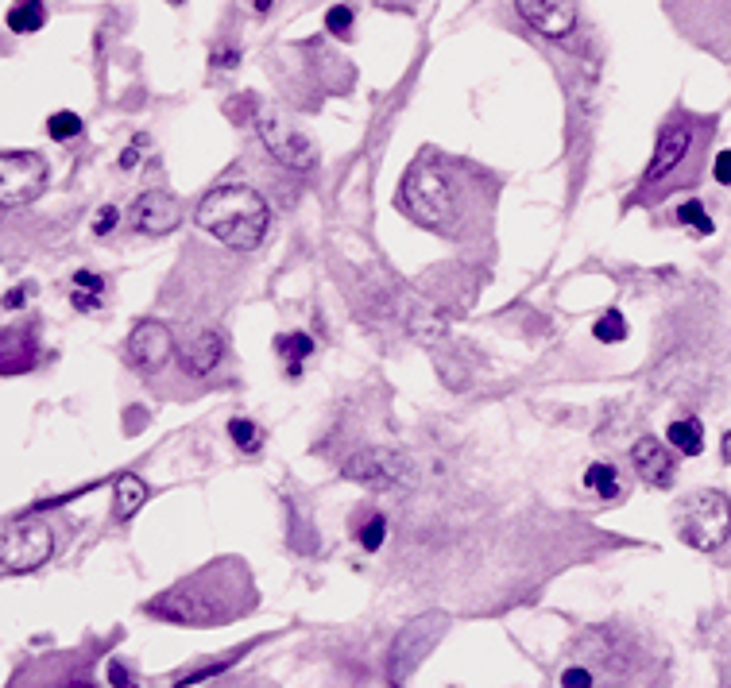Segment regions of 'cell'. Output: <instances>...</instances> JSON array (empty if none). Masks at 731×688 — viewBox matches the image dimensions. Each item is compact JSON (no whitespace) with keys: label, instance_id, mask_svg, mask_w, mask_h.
I'll use <instances>...</instances> for the list:
<instances>
[{"label":"cell","instance_id":"24","mask_svg":"<svg viewBox=\"0 0 731 688\" xmlns=\"http://www.w3.org/2000/svg\"><path fill=\"white\" fill-rule=\"evenodd\" d=\"M229 437H233L236 449L248 453V457H256V453L264 449V430H260L252 418H233V422H229Z\"/></svg>","mask_w":731,"mask_h":688},{"label":"cell","instance_id":"30","mask_svg":"<svg viewBox=\"0 0 731 688\" xmlns=\"http://www.w3.org/2000/svg\"><path fill=\"white\" fill-rule=\"evenodd\" d=\"M120 225V209L117 205H101V209H97V217H93V232H97V236H109V232L117 229Z\"/></svg>","mask_w":731,"mask_h":688},{"label":"cell","instance_id":"20","mask_svg":"<svg viewBox=\"0 0 731 688\" xmlns=\"http://www.w3.org/2000/svg\"><path fill=\"white\" fill-rule=\"evenodd\" d=\"M4 20H8V28L16 31V35H35V31L47 24V4L43 0H16Z\"/></svg>","mask_w":731,"mask_h":688},{"label":"cell","instance_id":"8","mask_svg":"<svg viewBox=\"0 0 731 688\" xmlns=\"http://www.w3.org/2000/svg\"><path fill=\"white\" fill-rule=\"evenodd\" d=\"M449 627V619L441 615V611H430V615H422V619H414L403 627V634L395 638V646H391V658H387V677H391V685L403 688L410 681V673L426 661V654L434 650L441 642V634Z\"/></svg>","mask_w":731,"mask_h":688},{"label":"cell","instance_id":"3","mask_svg":"<svg viewBox=\"0 0 731 688\" xmlns=\"http://www.w3.org/2000/svg\"><path fill=\"white\" fill-rule=\"evenodd\" d=\"M716 120L693 113H673L662 128H658V144H654V159L646 167L643 182H639V198L662 201L673 190L693 186L701 178V151L704 140L712 132Z\"/></svg>","mask_w":731,"mask_h":688},{"label":"cell","instance_id":"38","mask_svg":"<svg viewBox=\"0 0 731 688\" xmlns=\"http://www.w3.org/2000/svg\"><path fill=\"white\" fill-rule=\"evenodd\" d=\"M728 688H731V673H728Z\"/></svg>","mask_w":731,"mask_h":688},{"label":"cell","instance_id":"11","mask_svg":"<svg viewBox=\"0 0 731 688\" xmlns=\"http://www.w3.org/2000/svg\"><path fill=\"white\" fill-rule=\"evenodd\" d=\"M171 344H175L171 341V329H167L163 321H140V325L128 333V341H124V356H128L132 368L155 372V368L167 364Z\"/></svg>","mask_w":731,"mask_h":688},{"label":"cell","instance_id":"28","mask_svg":"<svg viewBox=\"0 0 731 688\" xmlns=\"http://www.w3.org/2000/svg\"><path fill=\"white\" fill-rule=\"evenodd\" d=\"M325 31H329V35H337V39L352 35V8L349 4H333V8L325 12Z\"/></svg>","mask_w":731,"mask_h":688},{"label":"cell","instance_id":"2","mask_svg":"<svg viewBox=\"0 0 731 688\" xmlns=\"http://www.w3.org/2000/svg\"><path fill=\"white\" fill-rule=\"evenodd\" d=\"M256 584L252 573L236 561V557H221L213 565L198 569L194 576L178 580L175 588H167L163 596L147 603L144 611L175 623V627H225L236 623L240 615H248L256 607Z\"/></svg>","mask_w":731,"mask_h":688},{"label":"cell","instance_id":"5","mask_svg":"<svg viewBox=\"0 0 731 688\" xmlns=\"http://www.w3.org/2000/svg\"><path fill=\"white\" fill-rule=\"evenodd\" d=\"M267 221V201L244 182L217 186L198 205V225L233 252H252L264 240Z\"/></svg>","mask_w":731,"mask_h":688},{"label":"cell","instance_id":"15","mask_svg":"<svg viewBox=\"0 0 731 688\" xmlns=\"http://www.w3.org/2000/svg\"><path fill=\"white\" fill-rule=\"evenodd\" d=\"M519 16L527 20L538 35L561 39L577 28V4L573 0H515Z\"/></svg>","mask_w":731,"mask_h":688},{"label":"cell","instance_id":"10","mask_svg":"<svg viewBox=\"0 0 731 688\" xmlns=\"http://www.w3.org/2000/svg\"><path fill=\"white\" fill-rule=\"evenodd\" d=\"M256 132H260V140H264V147L271 151L275 163H283L291 171H310L318 163V147L310 144L291 120H283V116L275 113H260Z\"/></svg>","mask_w":731,"mask_h":688},{"label":"cell","instance_id":"16","mask_svg":"<svg viewBox=\"0 0 731 688\" xmlns=\"http://www.w3.org/2000/svg\"><path fill=\"white\" fill-rule=\"evenodd\" d=\"M39 364V344L28 329H0V375H24Z\"/></svg>","mask_w":731,"mask_h":688},{"label":"cell","instance_id":"13","mask_svg":"<svg viewBox=\"0 0 731 688\" xmlns=\"http://www.w3.org/2000/svg\"><path fill=\"white\" fill-rule=\"evenodd\" d=\"M178 221H182V205L167 190H144L132 205V225L147 236H167L178 229Z\"/></svg>","mask_w":731,"mask_h":688},{"label":"cell","instance_id":"14","mask_svg":"<svg viewBox=\"0 0 731 688\" xmlns=\"http://www.w3.org/2000/svg\"><path fill=\"white\" fill-rule=\"evenodd\" d=\"M631 460H635L639 480H643L646 488H658V491L673 488V480H677V460H673L666 441H658V437H639L635 449H631Z\"/></svg>","mask_w":731,"mask_h":688},{"label":"cell","instance_id":"17","mask_svg":"<svg viewBox=\"0 0 731 688\" xmlns=\"http://www.w3.org/2000/svg\"><path fill=\"white\" fill-rule=\"evenodd\" d=\"M221 352H225L221 333L205 329V333H198V337H190V341L182 344V368L194 375H209L221 364Z\"/></svg>","mask_w":731,"mask_h":688},{"label":"cell","instance_id":"34","mask_svg":"<svg viewBox=\"0 0 731 688\" xmlns=\"http://www.w3.org/2000/svg\"><path fill=\"white\" fill-rule=\"evenodd\" d=\"M24 306V290H8L4 294V310H20Z\"/></svg>","mask_w":731,"mask_h":688},{"label":"cell","instance_id":"33","mask_svg":"<svg viewBox=\"0 0 731 688\" xmlns=\"http://www.w3.org/2000/svg\"><path fill=\"white\" fill-rule=\"evenodd\" d=\"M55 688H93V677H89L86 669H78V673H70V677H62Z\"/></svg>","mask_w":731,"mask_h":688},{"label":"cell","instance_id":"6","mask_svg":"<svg viewBox=\"0 0 731 688\" xmlns=\"http://www.w3.org/2000/svg\"><path fill=\"white\" fill-rule=\"evenodd\" d=\"M677 534H681V542L701 553L720 549L731 534V499L716 488L689 491L677 507Z\"/></svg>","mask_w":731,"mask_h":688},{"label":"cell","instance_id":"4","mask_svg":"<svg viewBox=\"0 0 731 688\" xmlns=\"http://www.w3.org/2000/svg\"><path fill=\"white\" fill-rule=\"evenodd\" d=\"M399 209L410 221H418L422 229L438 232V236H461V190L453 182V171L445 167L441 155L422 151L407 167L399 182Z\"/></svg>","mask_w":731,"mask_h":688},{"label":"cell","instance_id":"7","mask_svg":"<svg viewBox=\"0 0 731 688\" xmlns=\"http://www.w3.org/2000/svg\"><path fill=\"white\" fill-rule=\"evenodd\" d=\"M55 553V530L35 515H24L0 526V569L4 573H31Z\"/></svg>","mask_w":731,"mask_h":688},{"label":"cell","instance_id":"22","mask_svg":"<svg viewBox=\"0 0 731 688\" xmlns=\"http://www.w3.org/2000/svg\"><path fill=\"white\" fill-rule=\"evenodd\" d=\"M585 488L596 495V499H604V503H612L623 495V484H619V472H615L612 464H588L585 472Z\"/></svg>","mask_w":731,"mask_h":688},{"label":"cell","instance_id":"25","mask_svg":"<svg viewBox=\"0 0 731 688\" xmlns=\"http://www.w3.org/2000/svg\"><path fill=\"white\" fill-rule=\"evenodd\" d=\"M592 337L600 344H619L623 337H627V321H623V314L619 310H608V314L596 317V325H592Z\"/></svg>","mask_w":731,"mask_h":688},{"label":"cell","instance_id":"12","mask_svg":"<svg viewBox=\"0 0 731 688\" xmlns=\"http://www.w3.org/2000/svg\"><path fill=\"white\" fill-rule=\"evenodd\" d=\"M341 472L349 480H356V484H368V488H391V484L403 480L407 464H403V457L395 449H364V453L345 460Z\"/></svg>","mask_w":731,"mask_h":688},{"label":"cell","instance_id":"9","mask_svg":"<svg viewBox=\"0 0 731 688\" xmlns=\"http://www.w3.org/2000/svg\"><path fill=\"white\" fill-rule=\"evenodd\" d=\"M47 159L39 151H0V209L31 205L47 190Z\"/></svg>","mask_w":731,"mask_h":688},{"label":"cell","instance_id":"26","mask_svg":"<svg viewBox=\"0 0 731 688\" xmlns=\"http://www.w3.org/2000/svg\"><path fill=\"white\" fill-rule=\"evenodd\" d=\"M677 221H681L685 229H693L697 236H708V232L716 229V225H712V217H708V209H704L697 198L681 201V209H677Z\"/></svg>","mask_w":731,"mask_h":688},{"label":"cell","instance_id":"32","mask_svg":"<svg viewBox=\"0 0 731 688\" xmlns=\"http://www.w3.org/2000/svg\"><path fill=\"white\" fill-rule=\"evenodd\" d=\"M109 681L117 688H136V681H132V673L120 665V661H109Z\"/></svg>","mask_w":731,"mask_h":688},{"label":"cell","instance_id":"27","mask_svg":"<svg viewBox=\"0 0 731 688\" xmlns=\"http://www.w3.org/2000/svg\"><path fill=\"white\" fill-rule=\"evenodd\" d=\"M47 136H51V140H59V144L74 140V136H82V116L78 113H55L51 120H47Z\"/></svg>","mask_w":731,"mask_h":688},{"label":"cell","instance_id":"21","mask_svg":"<svg viewBox=\"0 0 731 688\" xmlns=\"http://www.w3.org/2000/svg\"><path fill=\"white\" fill-rule=\"evenodd\" d=\"M105 298V279L97 271H78L74 275V290H70V302L82 310V314H93Z\"/></svg>","mask_w":731,"mask_h":688},{"label":"cell","instance_id":"23","mask_svg":"<svg viewBox=\"0 0 731 688\" xmlns=\"http://www.w3.org/2000/svg\"><path fill=\"white\" fill-rule=\"evenodd\" d=\"M275 352L287 360V372L302 375V360L314 352V341L306 333H283V337H275Z\"/></svg>","mask_w":731,"mask_h":688},{"label":"cell","instance_id":"36","mask_svg":"<svg viewBox=\"0 0 731 688\" xmlns=\"http://www.w3.org/2000/svg\"><path fill=\"white\" fill-rule=\"evenodd\" d=\"M724 460H728V464H731V433H728V437H724Z\"/></svg>","mask_w":731,"mask_h":688},{"label":"cell","instance_id":"35","mask_svg":"<svg viewBox=\"0 0 731 688\" xmlns=\"http://www.w3.org/2000/svg\"><path fill=\"white\" fill-rule=\"evenodd\" d=\"M271 4H275V0H252V8H256V12H267Z\"/></svg>","mask_w":731,"mask_h":688},{"label":"cell","instance_id":"29","mask_svg":"<svg viewBox=\"0 0 731 688\" xmlns=\"http://www.w3.org/2000/svg\"><path fill=\"white\" fill-rule=\"evenodd\" d=\"M383 534H387V518L383 515H372L364 526H360V545L368 549V553H376L383 545Z\"/></svg>","mask_w":731,"mask_h":688},{"label":"cell","instance_id":"1","mask_svg":"<svg viewBox=\"0 0 731 688\" xmlns=\"http://www.w3.org/2000/svg\"><path fill=\"white\" fill-rule=\"evenodd\" d=\"M565 661L585 665L592 688H670V654L631 623H596L569 642Z\"/></svg>","mask_w":731,"mask_h":688},{"label":"cell","instance_id":"37","mask_svg":"<svg viewBox=\"0 0 731 688\" xmlns=\"http://www.w3.org/2000/svg\"><path fill=\"white\" fill-rule=\"evenodd\" d=\"M167 4H186V0H167Z\"/></svg>","mask_w":731,"mask_h":688},{"label":"cell","instance_id":"19","mask_svg":"<svg viewBox=\"0 0 731 688\" xmlns=\"http://www.w3.org/2000/svg\"><path fill=\"white\" fill-rule=\"evenodd\" d=\"M666 441H670V449H677L681 457H701L704 426L697 418H677V422H670V430H666Z\"/></svg>","mask_w":731,"mask_h":688},{"label":"cell","instance_id":"18","mask_svg":"<svg viewBox=\"0 0 731 688\" xmlns=\"http://www.w3.org/2000/svg\"><path fill=\"white\" fill-rule=\"evenodd\" d=\"M113 499H117V503H113V515H117L120 522H128V518L147 503V484L140 476L124 472V476H117V484H113Z\"/></svg>","mask_w":731,"mask_h":688},{"label":"cell","instance_id":"31","mask_svg":"<svg viewBox=\"0 0 731 688\" xmlns=\"http://www.w3.org/2000/svg\"><path fill=\"white\" fill-rule=\"evenodd\" d=\"M712 178H716L720 186H731V151H720V155L712 159Z\"/></svg>","mask_w":731,"mask_h":688}]
</instances>
